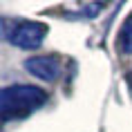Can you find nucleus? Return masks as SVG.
I'll return each mask as SVG.
<instances>
[{
  "instance_id": "obj_1",
  "label": "nucleus",
  "mask_w": 132,
  "mask_h": 132,
  "mask_svg": "<svg viewBox=\"0 0 132 132\" xmlns=\"http://www.w3.org/2000/svg\"><path fill=\"white\" fill-rule=\"evenodd\" d=\"M47 101V92L38 85H9L0 92V110L5 121L29 117Z\"/></svg>"
},
{
  "instance_id": "obj_2",
  "label": "nucleus",
  "mask_w": 132,
  "mask_h": 132,
  "mask_svg": "<svg viewBox=\"0 0 132 132\" xmlns=\"http://www.w3.org/2000/svg\"><path fill=\"white\" fill-rule=\"evenodd\" d=\"M47 36V25L36 20L29 22H18L14 31L9 34V43L18 49H38Z\"/></svg>"
},
{
  "instance_id": "obj_3",
  "label": "nucleus",
  "mask_w": 132,
  "mask_h": 132,
  "mask_svg": "<svg viewBox=\"0 0 132 132\" xmlns=\"http://www.w3.org/2000/svg\"><path fill=\"white\" fill-rule=\"evenodd\" d=\"M22 65L31 76L40 78V81H56L61 74V61L56 56H31Z\"/></svg>"
},
{
  "instance_id": "obj_4",
  "label": "nucleus",
  "mask_w": 132,
  "mask_h": 132,
  "mask_svg": "<svg viewBox=\"0 0 132 132\" xmlns=\"http://www.w3.org/2000/svg\"><path fill=\"white\" fill-rule=\"evenodd\" d=\"M119 47L123 54H132V16L123 22L121 34H119Z\"/></svg>"
}]
</instances>
